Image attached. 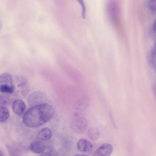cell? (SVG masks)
I'll return each mask as SVG.
<instances>
[{
	"mask_svg": "<svg viewBox=\"0 0 156 156\" xmlns=\"http://www.w3.org/2000/svg\"><path fill=\"white\" fill-rule=\"evenodd\" d=\"M54 113L52 106L47 103L31 107L24 114L23 121L27 126L38 127L50 120Z\"/></svg>",
	"mask_w": 156,
	"mask_h": 156,
	"instance_id": "cell-1",
	"label": "cell"
},
{
	"mask_svg": "<svg viewBox=\"0 0 156 156\" xmlns=\"http://www.w3.org/2000/svg\"><path fill=\"white\" fill-rule=\"evenodd\" d=\"M71 126L76 133L81 134L86 130L88 125L87 119L80 113L76 112L74 114L72 119Z\"/></svg>",
	"mask_w": 156,
	"mask_h": 156,
	"instance_id": "cell-2",
	"label": "cell"
},
{
	"mask_svg": "<svg viewBox=\"0 0 156 156\" xmlns=\"http://www.w3.org/2000/svg\"><path fill=\"white\" fill-rule=\"evenodd\" d=\"M48 97L46 94L41 91H36L31 94L28 97L27 102L30 107L47 104Z\"/></svg>",
	"mask_w": 156,
	"mask_h": 156,
	"instance_id": "cell-3",
	"label": "cell"
},
{
	"mask_svg": "<svg viewBox=\"0 0 156 156\" xmlns=\"http://www.w3.org/2000/svg\"><path fill=\"white\" fill-rule=\"evenodd\" d=\"M16 83L18 92L22 97H25L29 90V87L27 80L24 77L19 76L16 78Z\"/></svg>",
	"mask_w": 156,
	"mask_h": 156,
	"instance_id": "cell-4",
	"label": "cell"
},
{
	"mask_svg": "<svg viewBox=\"0 0 156 156\" xmlns=\"http://www.w3.org/2000/svg\"><path fill=\"white\" fill-rule=\"evenodd\" d=\"M113 151V147L109 144L101 145L93 153L92 156H110Z\"/></svg>",
	"mask_w": 156,
	"mask_h": 156,
	"instance_id": "cell-5",
	"label": "cell"
},
{
	"mask_svg": "<svg viewBox=\"0 0 156 156\" xmlns=\"http://www.w3.org/2000/svg\"><path fill=\"white\" fill-rule=\"evenodd\" d=\"M77 148L80 151L90 153L93 150V145L88 140L85 139H80L77 143Z\"/></svg>",
	"mask_w": 156,
	"mask_h": 156,
	"instance_id": "cell-6",
	"label": "cell"
},
{
	"mask_svg": "<svg viewBox=\"0 0 156 156\" xmlns=\"http://www.w3.org/2000/svg\"><path fill=\"white\" fill-rule=\"evenodd\" d=\"M26 107L25 103L21 99L15 100L13 102L12 105V108L13 112L18 115H21L23 113Z\"/></svg>",
	"mask_w": 156,
	"mask_h": 156,
	"instance_id": "cell-7",
	"label": "cell"
},
{
	"mask_svg": "<svg viewBox=\"0 0 156 156\" xmlns=\"http://www.w3.org/2000/svg\"><path fill=\"white\" fill-rule=\"evenodd\" d=\"M90 103L89 98L87 97H82L78 99L74 104L75 109L78 111H83L87 109Z\"/></svg>",
	"mask_w": 156,
	"mask_h": 156,
	"instance_id": "cell-8",
	"label": "cell"
},
{
	"mask_svg": "<svg viewBox=\"0 0 156 156\" xmlns=\"http://www.w3.org/2000/svg\"><path fill=\"white\" fill-rule=\"evenodd\" d=\"M29 149L32 152L36 154L43 153L45 149L44 143L39 141L32 142L29 146Z\"/></svg>",
	"mask_w": 156,
	"mask_h": 156,
	"instance_id": "cell-9",
	"label": "cell"
},
{
	"mask_svg": "<svg viewBox=\"0 0 156 156\" xmlns=\"http://www.w3.org/2000/svg\"><path fill=\"white\" fill-rule=\"evenodd\" d=\"M13 85V81L11 74L7 72L2 73L0 76V85Z\"/></svg>",
	"mask_w": 156,
	"mask_h": 156,
	"instance_id": "cell-10",
	"label": "cell"
},
{
	"mask_svg": "<svg viewBox=\"0 0 156 156\" xmlns=\"http://www.w3.org/2000/svg\"><path fill=\"white\" fill-rule=\"evenodd\" d=\"M51 130L48 128H44L41 129L38 134V138L41 140H49L52 137Z\"/></svg>",
	"mask_w": 156,
	"mask_h": 156,
	"instance_id": "cell-11",
	"label": "cell"
},
{
	"mask_svg": "<svg viewBox=\"0 0 156 156\" xmlns=\"http://www.w3.org/2000/svg\"><path fill=\"white\" fill-rule=\"evenodd\" d=\"M87 135L89 137L93 140L98 139L100 135L99 129L95 127L89 128L87 131Z\"/></svg>",
	"mask_w": 156,
	"mask_h": 156,
	"instance_id": "cell-12",
	"label": "cell"
},
{
	"mask_svg": "<svg viewBox=\"0 0 156 156\" xmlns=\"http://www.w3.org/2000/svg\"><path fill=\"white\" fill-rule=\"evenodd\" d=\"M0 121L3 122L8 119L9 113L8 109L5 106L0 105Z\"/></svg>",
	"mask_w": 156,
	"mask_h": 156,
	"instance_id": "cell-13",
	"label": "cell"
},
{
	"mask_svg": "<svg viewBox=\"0 0 156 156\" xmlns=\"http://www.w3.org/2000/svg\"><path fill=\"white\" fill-rule=\"evenodd\" d=\"M15 90L14 84L12 86L4 84L0 85V91L3 93L12 94L15 92Z\"/></svg>",
	"mask_w": 156,
	"mask_h": 156,
	"instance_id": "cell-14",
	"label": "cell"
},
{
	"mask_svg": "<svg viewBox=\"0 0 156 156\" xmlns=\"http://www.w3.org/2000/svg\"><path fill=\"white\" fill-rule=\"evenodd\" d=\"M151 59L152 66L156 69V42L154 44L151 51Z\"/></svg>",
	"mask_w": 156,
	"mask_h": 156,
	"instance_id": "cell-15",
	"label": "cell"
},
{
	"mask_svg": "<svg viewBox=\"0 0 156 156\" xmlns=\"http://www.w3.org/2000/svg\"><path fill=\"white\" fill-rule=\"evenodd\" d=\"M148 6L151 10L156 12V0L149 1L148 2Z\"/></svg>",
	"mask_w": 156,
	"mask_h": 156,
	"instance_id": "cell-16",
	"label": "cell"
},
{
	"mask_svg": "<svg viewBox=\"0 0 156 156\" xmlns=\"http://www.w3.org/2000/svg\"><path fill=\"white\" fill-rule=\"evenodd\" d=\"M8 149L10 156H18L14 151L9 147H8Z\"/></svg>",
	"mask_w": 156,
	"mask_h": 156,
	"instance_id": "cell-17",
	"label": "cell"
},
{
	"mask_svg": "<svg viewBox=\"0 0 156 156\" xmlns=\"http://www.w3.org/2000/svg\"><path fill=\"white\" fill-rule=\"evenodd\" d=\"M109 117L110 120L112 121V123L113 124V125L114 126H116L115 122L113 115L111 113H109Z\"/></svg>",
	"mask_w": 156,
	"mask_h": 156,
	"instance_id": "cell-18",
	"label": "cell"
},
{
	"mask_svg": "<svg viewBox=\"0 0 156 156\" xmlns=\"http://www.w3.org/2000/svg\"><path fill=\"white\" fill-rule=\"evenodd\" d=\"M81 5H82V7L83 8L82 9H83V17H85V7L84 5V3L83 2H81Z\"/></svg>",
	"mask_w": 156,
	"mask_h": 156,
	"instance_id": "cell-19",
	"label": "cell"
},
{
	"mask_svg": "<svg viewBox=\"0 0 156 156\" xmlns=\"http://www.w3.org/2000/svg\"><path fill=\"white\" fill-rule=\"evenodd\" d=\"M39 156H52V155L48 153H42Z\"/></svg>",
	"mask_w": 156,
	"mask_h": 156,
	"instance_id": "cell-20",
	"label": "cell"
},
{
	"mask_svg": "<svg viewBox=\"0 0 156 156\" xmlns=\"http://www.w3.org/2000/svg\"><path fill=\"white\" fill-rule=\"evenodd\" d=\"M153 28L154 31L156 33V19L154 22Z\"/></svg>",
	"mask_w": 156,
	"mask_h": 156,
	"instance_id": "cell-21",
	"label": "cell"
},
{
	"mask_svg": "<svg viewBox=\"0 0 156 156\" xmlns=\"http://www.w3.org/2000/svg\"><path fill=\"white\" fill-rule=\"evenodd\" d=\"M74 156H88L87 155L83 154H77Z\"/></svg>",
	"mask_w": 156,
	"mask_h": 156,
	"instance_id": "cell-22",
	"label": "cell"
},
{
	"mask_svg": "<svg viewBox=\"0 0 156 156\" xmlns=\"http://www.w3.org/2000/svg\"><path fill=\"white\" fill-rule=\"evenodd\" d=\"M0 156H4L1 150L0 151Z\"/></svg>",
	"mask_w": 156,
	"mask_h": 156,
	"instance_id": "cell-23",
	"label": "cell"
}]
</instances>
